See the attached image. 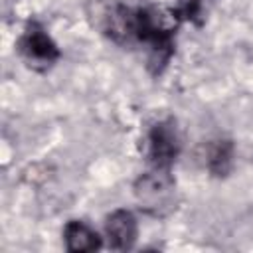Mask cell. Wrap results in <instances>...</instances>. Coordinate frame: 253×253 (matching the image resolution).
I'll return each mask as SVG.
<instances>
[{
  "instance_id": "6",
  "label": "cell",
  "mask_w": 253,
  "mask_h": 253,
  "mask_svg": "<svg viewBox=\"0 0 253 253\" xmlns=\"http://www.w3.org/2000/svg\"><path fill=\"white\" fill-rule=\"evenodd\" d=\"M231 166H233V144H231V140H227V138L215 140L208 150V170L213 176L223 178V176L229 174Z\"/></svg>"
},
{
  "instance_id": "2",
  "label": "cell",
  "mask_w": 253,
  "mask_h": 253,
  "mask_svg": "<svg viewBox=\"0 0 253 253\" xmlns=\"http://www.w3.org/2000/svg\"><path fill=\"white\" fill-rule=\"evenodd\" d=\"M180 154V136L176 123L166 119L158 121L148 132V160L152 168L168 170Z\"/></svg>"
},
{
  "instance_id": "1",
  "label": "cell",
  "mask_w": 253,
  "mask_h": 253,
  "mask_svg": "<svg viewBox=\"0 0 253 253\" xmlns=\"http://www.w3.org/2000/svg\"><path fill=\"white\" fill-rule=\"evenodd\" d=\"M18 49L22 57L28 61L34 69H49L59 59V47L51 40V36L45 32V28L40 22H28L24 28V34L20 36Z\"/></svg>"
},
{
  "instance_id": "4",
  "label": "cell",
  "mask_w": 253,
  "mask_h": 253,
  "mask_svg": "<svg viewBox=\"0 0 253 253\" xmlns=\"http://www.w3.org/2000/svg\"><path fill=\"white\" fill-rule=\"evenodd\" d=\"M105 235L111 249L126 251L134 245L138 235V223L136 217L128 210H115L107 215L105 221Z\"/></svg>"
},
{
  "instance_id": "5",
  "label": "cell",
  "mask_w": 253,
  "mask_h": 253,
  "mask_svg": "<svg viewBox=\"0 0 253 253\" xmlns=\"http://www.w3.org/2000/svg\"><path fill=\"white\" fill-rule=\"evenodd\" d=\"M63 239H65L67 251L71 253H89V251L101 249V237L97 235V231L79 219L67 221L63 229Z\"/></svg>"
},
{
  "instance_id": "3",
  "label": "cell",
  "mask_w": 253,
  "mask_h": 253,
  "mask_svg": "<svg viewBox=\"0 0 253 253\" xmlns=\"http://www.w3.org/2000/svg\"><path fill=\"white\" fill-rule=\"evenodd\" d=\"M134 194L146 210L160 213L162 210L172 206L174 182H172L168 170L152 168V172H146L144 176L138 178V182L134 186Z\"/></svg>"
}]
</instances>
